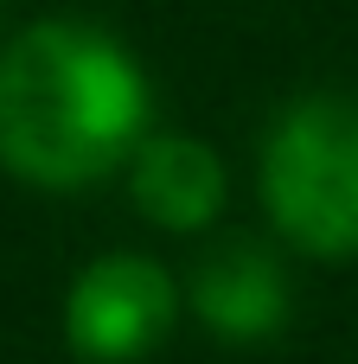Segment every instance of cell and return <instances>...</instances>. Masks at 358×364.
I'll use <instances>...</instances> for the list:
<instances>
[{
	"label": "cell",
	"instance_id": "obj_5",
	"mask_svg": "<svg viewBox=\"0 0 358 364\" xmlns=\"http://www.w3.org/2000/svg\"><path fill=\"white\" fill-rule=\"evenodd\" d=\"M135 211L160 230H205L224 211V160L192 134H147L128 160Z\"/></svg>",
	"mask_w": 358,
	"mask_h": 364
},
{
	"label": "cell",
	"instance_id": "obj_3",
	"mask_svg": "<svg viewBox=\"0 0 358 364\" xmlns=\"http://www.w3.org/2000/svg\"><path fill=\"white\" fill-rule=\"evenodd\" d=\"M179 320V288L147 256H96L64 294V339L90 364H128L154 352Z\"/></svg>",
	"mask_w": 358,
	"mask_h": 364
},
{
	"label": "cell",
	"instance_id": "obj_1",
	"mask_svg": "<svg viewBox=\"0 0 358 364\" xmlns=\"http://www.w3.org/2000/svg\"><path fill=\"white\" fill-rule=\"evenodd\" d=\"M147 141V77L83 19H38L0 51V166L38 192H83Z\"/></svg>",
	"mask_w": 358,
	"mask_h": 364
},
{
	"label": "cell",
	"instance_id": "obj_4",
	"mask_svg": "<svg viewBox=\"0 0 358 364\" xmlns=\"http://www.w3.org/2000/svg\"><path fill=\"white\" fill-rule=\"evenodd\" d=\"M186 307L224 346H263L288 326L295 294H288V269L275 262V250H263L250 237H224L192 262Z\"/></svg>",
	"mask_w": 358,
	"mask_h": 364
},
{
	"label": "cell",
	"instance_id": "obj_2",
	"mask_svg": "<svg viewBox=\"0 0 358 364\" xmlns=\"http://www.w3.org/2000/svg\"><path fill=\"white\" fill-rule=\"evenodd\" d=\"M263 205L269 224L320 256H358V102L352 96H301L263 134Z\"/></svg>",
	"mask_w": 358,
	"mask_h": 364
}]
</instances>
